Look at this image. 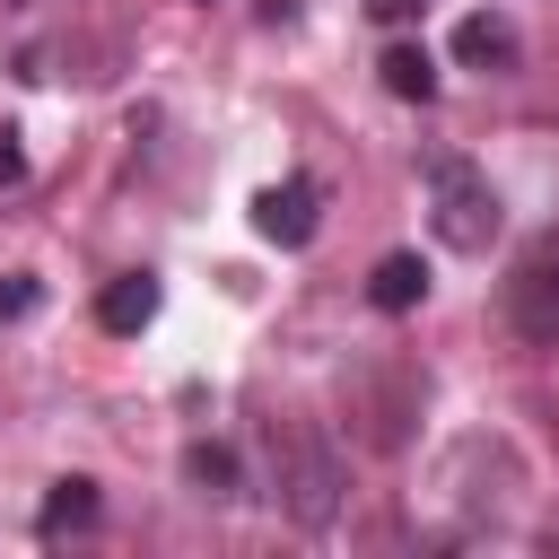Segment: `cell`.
Returning a JSON list of instances; mask_svg holds the SVG:
<instances>
[{
  "mask_svg": "<svg viewBox=\"0 0 559 559\" xmlns=\"http://www.w3.org/2000/svg\"><path fill=\"white\" fill-rule=\"evenodd\" d=\"M507 323L533 341V349H559V227L542 245H524L515 280H507Z\"/></svg>",
  "mask_w": 559,
  "mask_h": 559,
  "instance_id": "7a4b0ae2",
  "label": "cell"
},
{
  "mask_svg": "<svg viewBox=\"0 0 559 559\" xmlns=\"http://www.w3.org/2000/svg\"><path fill=\"white\" fill-rule=\"evenodd\" d=\"M35 306H44V288H35L26 271H17V280H0V323H26Z\"/></svg>",
  "mask_w": 559,
  "mask_h": 559,
  "instance_id": "30bf717a",
  "label": "cell"
},
{
  "mask_svg": "<svg viewBox=\"0 0 559 559\" xmlns=\"http://www.w3.org/2000/svg\"><path fill=\"white\" fill-rule=\"evenodd\" d=\"M454 52H463L472 70H507V61H515V26H507L498 9H472V17L454 26Z\"/></svg>",
  "mask_w": 559,
  "mask_h": 559,
  "instance_id": "5b68a950",
  "label": "cell"
},
{
  "mask_svg": "<svg viewBox=\"0 0 559 559\" xmlns=\"http://www.w3.org/2000/svg\"><path fill=\"white\" fill-rule=\"evenodd\" d=\"M17 166H26V157H17V148H9V140H0V183H9V175H17Z\"/></svg>",
  "mask_w": 559,
  "mask_h": 559,
  "instance_id": "7c38bea8",
  "label": "cell"
},
{
  "mask_svg": "<svg viewBox=\"0 0 559 559\" xmlns=\"http://www.w3.org/2000/svg\"><path fill=\"white\" fill-rule=\"evenodd\" d=\"M419 183H428L437 245H454V253H489V245H498L507 210H498V183H489L472 157H428V166H419Z\"/></svg>",
  "mask_w": 559,
  "mask_h": 559,
  "instance_id": "6da1fadb",
  "label": "cell"
},
{
  "mask_svg": "<svg viewBox=\"0 0 559 559\" xmlns=\"http://www.w3.org/2000/svg\"><path fill=\"white\" fill-rule=\"evenodd\" d=\"M183 480H192V489H210V498H236V454L201 437V445H183Z\"/></svg>",
  "mask_w": 559,
  "mask_h": 559,
  "instance_id": "9c48e42d",
  "label": "cell"
},
{
  "mask_svg": "<svg viewBox=\"0 0 559 559\" xmlns=\"http://www.w3.org/2000/svg\"><path fill=\"white\" fill-rule=\"evenodd\" d=\"M367 9H376V17H384V26H411V17H419V9H428V0H367Z\"/></svg>",
  "mask_w": 559,
  "mask_h": 559,
  "instance_id": "8fae6325",
  "label": "cell"
},
{
  "mask_svg": "<svg viewBox=\"0 0 559 559\" xmlns=\"http://www.w3.org/2000/svg\"><path fill=\"white\" fill-rule=\"evenodd\" d=\"M376 70H384V87H393L402 105H428V96H437V61H428V44H384Z\"/></svg>",
  "mask_w": 559,
  "mask_h": 559,
  "instance_id": "52a82bcc",
  "label": "cell"
},
{
  "mask_svg": "<svg viewBox=\"0 0 559 559\" xmlns=\"http://www.w3.org/2000/svg\"><path fill=\"white\" fill-rule=\"evenodd\" d=\"M314 227H323V192H314L306 175H288V183H262V192H253V236H262V245L297 253V245H314Z\"/></svg>",
  "mask_w": 559,
  "mask_h": 559,
  "instance_id": "3957f363",
  "label": "cell"
},
{
  "mask_svg": "<svg viewBox=\"0 0 559 559\" xmlns=\"http://www.w3.org/2000/svg\"><path fill=\"white\" fill-rule=\"evenodd\" d=\"M148 314H157V280H148V271L105 280V297H96V323H105V332H148Z\"/></svg>",
  "mask_w": 559,
  "mask_h": 559,
  "instance_id": "277c9868",
  "label": "cell"
},
{
  "mask_svg": "<svg viewBox=\"0 0 559 559\" xmlns=\"http://www.w3.org/2000/svg\"><path fill=\"white\" fill-rule=\"evenodd\" d=\"M87 524H96V480H52V498H44L35 533H44V542H61V533H87Z\"/></svg>",
  "mask_w": 559,
  "mask_h": 559,
  "instance_id": "ba28073f",
  "label": "cell"
},
{
  "mask_svg": "<svg viewBox=\"0 0 559 559\" xmlns=\"http://www.w3.org/2000/svg\"><path fill=\"white\" fill-rule=\"evenodd\" d=\"M367 297H376L384 314H411V306L428 297V262H419V253H384L376 280H367Z\"/></svg>",
  "mask_w": 559,
  "mask_h": 559,
  "instance_id": "8992f818",
  "label": "cell"
}]
</instances>
